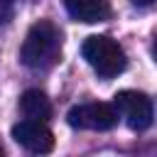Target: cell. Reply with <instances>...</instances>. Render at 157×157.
Returning <instances> with one entry per match:
<instances>
[{"label": "cell", "instance_id": "6da1fadb", "mask_svg": "<svg viewBox=\"0 0 157 157\" xmlns=\"http://www.w3.org/2000/svg\"><path fill=\"white\" fill-rule=\"evenodd\" d=\"M61 47V34L54 22L39 20L27 29V37L20 49V59L29 69H47L56 61Z\"/></svg>", "mask_w": 157, "mask_h": 157}, {"label": "cell", "instance_id": "7a4b0ae2", "mask_svg": "<svg viewBox=\"0 0 157 157\" xmlns=\"http://www.w3.org/2000/svg\"><path fill=\"white\" fill-rule=\"evenodd\" d=\"M81 54H83V59L88 61V66L101 78H113V76L123 74L125 66H128L123 47L115 39L105 37V34H91V37H86V42L81 47Z\"/></svg>", "mask_w": 157, "mask_h": 157}, {"label": "cell", "instance_id": "3957f363", "mask_svg": "<svg viewBox=\"0 0 157 157\" xmlns=\"http://www.w3.org/2000/svg\"><path fill=\"white\" fill-rule=\"evenodd\" d=\"M66 123L76 130H110L118 123V110L110 103H81L66 113Z\"/></svg>", "mask_w": 157, "mask_h": 157}, {"label": "cell", "instance_id": "277c9868", "mask_svg": "<svg viewBox=\"0 0 157 157\" xmlns=\"http://www.w3.org/2000/svg\"><path fill=\"white\" fill-rule=\"evenodd\" d=\"M113 105H115L118 115L132 130H147L152 125L155 110H152V101L145 93H140V91H120V93H115Z\"/></svg>", "mask_w": 157, "mask_h": 157}, {"label": "cell", "instance_id": "5b68a950", "mask_svg": "<svg viewBox=\"0 0 157 157\" xmlns=\"http://www.w3.org/2000/svg\"><path fill=\"white\" fill-rule=\"evenodd\" d=\"M12 140L20 147H25L27 152H34V155H47V152L54 150V135L44 125V120L25 118V120L15 123L12 125Z\"/></svg>", "mask_w": 157, "mask_h": 157}, {"label": "cell", "instance_id": "8992f818", "mask_svg": "<svg viewBox=\"0 0 157 157\" xmlns=\"http://www.w3.org/2000/svg\"><path fill=\"white\" fill-rule=\"evenodd\" d=\"M66 12L76 22H103L110 17V5L108 0H66Z\"/></svg>", "mask_w": 157, "mask_h": 157}, {"label": "cell", "instance_id": "52a82bcc", "mask_svg": "<svg viewBox=\"0 0 157 157\" xmlns=\"http://www.w3.org/2000/svg\"><path fill=\"white\" fill-rule=\"evenodd\" d=\"M20 110L25 118H32V120H47L52 115V103L49 98L39 91V88H29L20 96Z\"/></svg>", "mask_w": 157, "mask_h": 157}, {"label": "cell", "instance_id": "ba28073f", "mask_svg": "<svg viewBox=\"0 0 157 157\" xmlns=\"http://www.w3.org/2000/svg\"><path fill=\"white\" fill-rule=\"evenodd\" d=\"M132 2H135V5H152L155 0H132Z\"/></svg>", "mask_w": 157, "mask_h": 157}, {"label": "cell", "instance_id": "9c48e42d", "mask_svg": "<svg viewBox=\"0 0 157 157\" xmlns=\"http://www.w3.org/2000/svg\"><path fill=\"white\" fill-rule=\"evenodd\" d=\"M152 56H155V61H157V39H155V44H152Z\"/></svg>", "mask_w": 157, "mask_h": 157}, {"label": "cell", "instance_id": "30bf717a", "mask_svg": "<svg viewBox=\"0 0 157 157\" xmlns=\"http://www.w3.org/2000/svg\"><path fill=\"white\" fill-rule=\"evenodd\" d=\"M2 155H5V150H2V145H0V157H2Z\"/></svg>", "mask_w": 157, "mask_h": 157}]
</instances>
